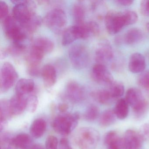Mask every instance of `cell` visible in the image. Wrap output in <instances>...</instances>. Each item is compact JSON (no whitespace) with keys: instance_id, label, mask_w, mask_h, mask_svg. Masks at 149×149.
I'll return each mask as SVG.
<instances>
[{"instance_id":"45","label":"cell","mask_w":149,"mask_h":149,"mask_svg":"<svg viewBox=\"0 0 149 149\" xmlns=\"http://www.w3.org/2000/svg\"><path fill=\"white\" fill-rule=\"evenodd\" d=\"M59 111L62 113H65L69 109V106L68 104L65 103L60 104L58 107Z\"/></svg>"},{"instance_id":"38","label":"cell","mask_w":149,"mask_h":149,"mask_svg":"<svg viewBox=\"0 0 149 149\" xmlns=\"http://www.w3.org/2000/svg\"><path fill=\"white\" fill-rule=\"evenodd\" d=\"M45 149H58V140L53 135L48 136L45 142Z\"/></svg>"},{"instance_id":"36","label":"cell","mask_w":149,"mask_h":149,"mask_svg":"<svg viewBox=\"0 0 149 149\" xmlns=\"http://www.w3.org/2000/svg\"><path fill=\"white\" fill-rule=\"evenodd\" d=\"M125 26H130L135 24L138 19L137 15L136 12L132 11H126L123 13Z\"/></svg>"},{"instance_id":"23","label":"cell","mask_w":149,"mask_h":149,"mask_svg":"<svg viewBox=\"0 0 149 149\" xmlns=\"http://www.w3.org/2000/svg\"><path fill=\"white\" fill-rule=\"evenodd\" d=\"M32 46L40 49L46 54L53 51L54 45L50 39L46 37H40L36 38L33 41Z\"/></svg>"},{"instance_id":"34","label":"cell","mask_w":149,"mask_h":149,"mask_svg":"<svg viewBox=\"0 0 149 149\" xmlns=\"http://www.w3.org/2000/svg\"><path fill=\"white\" fill-rule=\"evenodd\" d=\"M100 110L96 105L91 104L90 105L84 112V119L88 122H93L99 116Z\"/></svg>"},{"instance_id":"20","label":"cell","mask_w":149,"mask_h":149,"mask_svg":"<svg viewBox=\"0 0 149 149\" xmlns=\"http://www.w3.org/2000/svg\"><path fill=\"white\" fill-rule=\"evenodd\" d=\"M45 55V53L40 49L32 46L27 58L28 68H39Z\"/></svg>"},{"instance_id":"14","label":"cell","mask_w":149,"mask_h":149,"mask_svg":"<svg viewBox=\"0 0 149 149\" xmlns=\"http://www.w3.org/2000/svg\"><path fill=\"white\" fill-rule=\"evenodd\" d=\"M104 141L107 149H124L123 139H121L115 131L107 132Z\"/></svg>"},{"instance_id":"27","label":"cell","mask_w":149,"mask_h":149,"mask_svg":"<svg viewBox=\"0 0 149 149\" xmlns=\"http://www.w3.org/2000/svg\"><path fill=\"white\" fill-rule=\"evenodd\" d=\"M91 95L96 101L101 104H109L114 100L109 90L96 91L92 92Z\"/></svg>"},{"instance_id":"32","label":"cell","mask_w":149,"mask_h":149,"mask_svg":"<svg viewBox=\"0 0 149 149\" xmlns=\"http://www.w3.org/2000/svg\"><path fill=\"white\" fill-rule=\"evenodd\" d=\"M14 138L8 132H3L0 136L1 149H17Z\"/></svg>"},{"instance_id":"13","label":"cell","mask_w":149,"mask_h":149,"mask_svg":"<svg viewBox=\"0 0 149 149\" xmlns=\"http://www.w3.org/2000/svg\"><path fill=\"white\" fill-rule=\"evenodd\" d=\"M113 51L111 46L105 41L100 43L96 50L95 59L98 63L102 64L112 59Z\"/></svg>"},{"instance_id":"1","label":"cell","mask_w":149,"mask_h":149,"mask_svg":"<svg viewBox=\"0 0 149 149\" xmlns=\"http://www.w3.org/2000/svg\"><path fill=\"white\" fill-rule=\"evenodd\" d=\"M5 34L12 40L13 44L26 48V42L29 34L13 16H8L3 21Z\"/></svg>"},{"instance_id":"28","label":"cell","mask_w":149,"mask_h":149,"mask_svg":"<svg viewBox=\"0 0 149 149\" xmlns=\"http://www.w3.org/2000/svg\"><path fill=\"white\" fill-rule=\"evenodd\" d=\"M72 14L76 25H82L84 23L86 10L82 3L78 2L74 4L72 8Z\"/></svg>"},{"instance_id":"18","label":"cell","mask_w":149,"mask_h":149,"mask_svg":"<svg viewBox=\"0 0 149 149\" xmlns=\"http://www.w3.org/2000/svg\"><path fill=\"white\" fill-rule=\"evenodd\" d=\"M9 101L2 99L0 102V130L2 132L7 126L8 121L13 116Z\"/></svg>"},{"instance_id":"10","label":"cell","mask_w":149,"mask_h":149,"mask_svg":"<svg viewBox=\"0 0 149 149\" xmlns=\"http://www.w3.org/2000/svg\"><path fill=\"white\" fill-rule=\"evenodd\" d=\"M91 74L93 80L99 84L110 86L114 81L110 72L104 64L101 63L94 65Z\"/></svg>"},{"instance_id":"21","label":"cell","mask_w":149,"mask_h":149,"mask_svg":"<svg viewBox=\"0 0 149 149\" xmlns=\"http://www.w3.org/2000/svg\"><path fill=\"white\" fill-rule=\"evenodd\" d=\"M47 126V123L44 119L37 118L33 122L30 126V134L35 138H40L45 133Z\"/></svg>"},{"instance_id":"8","label":"cell","mask_w":149,"mask_h":149,"mask_svg":"<svg viewBox=\"0 0 149 149\" xmlns=\"http://www.w3.org/2000/svg\"><path fill=\"white\" fill-rule=\"evenodd\" d=\"M89 33L85 25H76L66 29L63 36L62 44L66 46L79 39H85L90 37Z\"/></svg>"},{"instance_id":"17","label":"cell","mask_w":149,"mask_h":149,"mask_svg":"<svg viewBox=\"0 0 149 149\" xmlns=\"http://www.w3.org/2000/svg\"><path fill=\"white\" fill-rule=\"evenodd\" d=\"M41 75L45 87L50 88L55 84L57 75L56 70L53 65L50 64L44 65L42 69Z\"/></svg>"},{"instance_id":"43","label":"cell","mask_w":149,"mask_h":149,"mask_svg":"<svg viewBox=\"0 0 149 149\" xmlns=\"http://www.w3.org/2000/svg\"><path fill=\"white\" fill-rule=\"evenodd\" d=\"M141 132L144 137L149 138V123H146L143 125L140 129Z\"/></svg>"},{"instance_id":"35","label":"cell","mask_w":149,"mask_h":149,"mask_svg":"<svg viewBox=\"0 0 149 149\" xmlns=\"http://www.w3.org/2000/svg\"><path fill=\"white\" fill-rule=\"evenodd\" d=\"M38 105V99L35 95H31L26 97V109L30 113L36 111Z\"/></svg>"},{"instance_id":"26","label":"cell","mask_w":149,"mask_h":149,"mask_svg":"<svg viewBox=\"0 0 149 149\" xmlns=\"http://www.w3.org/2000/svg\"><path fill=\"white\" fill-rule=\"evenodd\" d=\"M117 118L120 120L125 119L129 113V105L125 99L121 98L117 102L113 110Z\"/></svg>"},{"instance_id":"16","label":"cell","mask_w":149,"mask_h":149,"mask_svg":"<svg viewBox=\"0 0 149 149\" xmlns=\"http://www.w3.org/2000/svg\"><path fill=\"white\" fill-rule=\"evenodd\" d=\"M10 109L13 116L22 114L26 109V97L15 95L9 101Z\"/></svg>"},{"instance_id":"30","label":"cell","mask_w":149,"mask_h":149,"mask_svg":"<svg viewBox=\"0 0 149 149\" xmlns=\"http://www.w3.org/2000/svg\"><path fill=\"white\" fill-rule=\"evenodd\" d=\"M117 117L114 110L108 109L104 111L100 116L99 125L102 127H108L115 123Z\"/></svg>"},{"instance_id":"22","label":"cell","mask_w":149,"mask_h":149,"mask_svg":"<svg viewBox=\"0 0 149 149\" xmlns=\"http://www.w3.org/2000/svg\"><path fill=\"white\" fill-rule=\"evenodd\" d=\"M143 37L142 30L138 28H132L126 32L124 36V41L126 44L133 45L141 41Z\"/></svg>"},{"instance_id":"24","label":"cell","mask_w":149,"mask_h":149,"mask_svg":"<svg viewBox=\"0 0 149 149\" xmlns=\"http://www.w3.org/2000/svg\"><path fill=\"white\" fill-rule=\"evenodd\" d=\"M15 144L20 149H31L33 147V140L28 134L20 133L14 138Z\"/></svg>"},{"instance_id":"12","label":"cell","mask_w":149,"mask_h":149,"mask_svg":"<svg viewBox=\"0 0 149 149\" xmlns=\"http://www.w3.org/2000/svg\"><path fill=\"white\" fill-rule=\"evenodd\" d=\"M66 93L68 98L75 103L83 101L85 96L83 88L75 81H70L67 84Z\"/></svg>"},{"instance_id":"48","label":"cell","mask_w":149,"mask_h":149,"mask_svg":"<svg viewBox=\"0 0 149 149\" xmlns=\"http://www.w3.org/2000/svg\"><path fill=\"white\" fill-rule=\"evenodd\" d=\"M146 91V94L148 95V96L149 97V88H147V89L145 90Z\"/></svg>"},{"instance_id":"25","label":"cell","mask_w":149,"mask_h":149,"mask_svg":"<svg viewBox=\"0 0 149 149\" xmlns=\"http://www.w3.org/2000/svg\"><path fill=\"white\" fill-rule=\"evenodd\" d=\"M144 99L141 91L136 88L129 89L125 95V100L132 108Z\"/></svg>"},{"instance_id":"41","label":"cell","mask_w":149,"mask_h":149,"mask_svg":"<svg viewBox=\"0 0 149 149\" xmlns=\"http://www.w3.org/2000/svg\"><path fill=\"white\" fill-rule=\"evenodd\" d=\"M141 13L144 16L149 17V0L141 1L140 6Z\"/></svg>"},{"instance_id":"11","label":"cell","mask_w":149,"mask_h":149,"mask_svg":"<svg viewBox=\"0 0 149 149\" xmlns=\"http://www.w3.org/2000/svg\"><path fill=\"white\" fill-rule=\"evenodd\" d=\"M144 138L140 132L133 130H127L123 138L124 149H140Z\"/></svg>"},{"instance_id":"5","label":"cell","mask_w":149,"mask_h":149,"mask_svg":"<svg viewBox=\"0 0 149 149\" xmlns=\"http://www.w3.org/2000/svg\"><path fill=\"white\" fill-rule=\"evenodd\" d=\"M44 22L51 31L55 33H61L67 25V15L62 9L54 8L47 14L44 17Z\"/></svg>"},{"instance_id":"39","label":"cell","mask_w":149,"mask_h":149,"mask_svg":"<svg viewBox=\"0 0 149 149\" xmlns=\"http://www.w3.org/2000/svg\"><path fill=\"white\" fill-rule=\"evenodd\" d=\"M86 26L91 36H96L100 32V27L97 22L94 21H90L86 22Z\"/></svg>"},{"instance_id":"2","label":"cell","mask_w":149,"mask_h":149,"mask_svg":"<svg viewBox=\"0 0 149 149\" xmlns=\"http://www.w3.org/2000/svg\"><path fill=\"white\" fill-rule=\"evenodd\" d=\"M100 134L91 127H82L77 130L74 140L80 149H96L100 140Z\"/></svg>"},{"instance_id":"19","label":"cell","mask_w":149,"mask_h":149,"mask_svg":"<svg viewBox=\"0 0 149 149\" xmlns=\"http://www.w3.org/2000/svg\"><path fill=\"white\" fill-rule=\"evenodd\" d=\"M35 84L33 81L31 79L22 78L20 79L15 87L16 95L25 96L33 91Z\"/></svg>"},{"instance_id":"3","label":"cell","mask_w":149,"mask_h":149,"mask_svg":"<svg viewBox=\"0 0 149 149\" xmlns=\"http://www.w3.org/2000/svg\"><path fill=\"white\" fill-rule=\"evenodd\" d=\"M15 4L13 9V16L24 26L35 14L36 6L31 1H12Z\"/></svg>"},{"instance_id":"9","label":"cell","mask_w":149,"mask_h":149,"mask_svg":"<svg viewBox=\"0 0 149 149\" xmlns=\"http://www.w3.org/2000/svg\"><path fill=\"white\" fill-rule=\"evenodd\" d=\"M104 23L107 32L111 35L118 33L126 26L123 13L115 11H110L106 14Z\"/></svg>"},{"instance_id":"6","label":"cell","mask_w":149,"mask_h":149,"mask_svg":"<svg viewBox=\"0 0 149 149\" xmlns=\"http://www.w3.org/2000/svg\"><path fill=\"white\" fill-rule=\"evenodd\" d=\"M69 58L72 66L77 69H82L87 67L90 57L88 49L83 45L75 44L70 48Z\"/></svg>"},{"instance_id":"40","label":"cell","mask_w":149,"mask_h":149,"mask_svg":"<svg viewBox=\"0 0 149 149\" xmlns=\"http://www.w3.org/2000/svg\"><path fill=\"white\" fill-rule=\"evenodd\" d=\"M8 7L5 1H0V19L4 20L8 17Z\"/></svg>"},{"instance_id":"42","label":"cell","mask_w":149,"mask_h":149,"mask_svg":"<svg viewBox=\"0 0 149 149\" xmlns=\"http://www.w3.org/2000/svg\"><path fill=\"white\" fill-rule=\"evenodd\" d=\"M58 149H72L67 139L63 138L60 140Z\"/></svg>"},{"instance_id":"29","label":"cell","mask_w":149,"mask_h":149,"mask_svg":"<svg viewBox=\"0 0 149 149\" xmlns=\"http://www.w3.org/2000/svg\"><path fill=\"white\" fill-rule=\"evenodd\" d=\"M132 108L135 117L137 119H141L145 116L149 111V102L144 99Z\"/></svg>"},{"instance_id":"33","label":"cell","mask_w":149,"mask_h":149,"mask_svg":"<svg viewBox=\"0 0 149 149\" xmlns=\"http://www.w3.org/2000/svg\"><path fill=\"white\" fill-rule=\"evenodd\" d=\"M124 86L119 82L114 81L110 85L109 91L112 97L114 99L119 98L123 95L124 93Z\"/></svg>"},{"instance_id":"47","label":"cell","mask_w":149,"mask_h":149,"mask_svg":"<svg viewBox=\"0 0 149 149\" xmlns=\"http://www.w3.org/2000/svg\"><path fill=\"white\" fill-rule=\"evenodd\" d=\"M146 28L148 32H149V22L146 24Z\"/></svg>"},{"instance_id":"4","label":"cell","mask_w":149,"mask_h":149,"mask_svg":"<svg viewBox=\"0 0 149 149\" xmlns=\"http://www.w3.org/2000/svg\"><path fill=\"white\" fill-rule=\"evenodd\" d=\"M79 118L77 113L59 115L53 120L52 127L59 134L68 135L76 128Z\"/></svg>"},{"instance_id":"7","label":"cell","mask_w":149,"mask_h":149,"mask_svg":"<svg viewBox=\"0 0 149 149\" xmlns=\"http://www.w3.org/2000/svg\"><path fill=\"white\" fill-rule=\"evenodd\" d=\"M18 78V73L13 64L5 63L0 72V91L5 93L12 88Z\"/></svg>"},{"instance_id":"46","label":"cell","mask_w":149,"mask_h":149,"mask_svg":"<svg viewBox=\"0 0 149 149\" xmlns=\"http://www.w3.org/2000/svg\"><path fill=\"white\" fill-rule=\"evenodd\" d=\"M31 149H45V148L40 144H36L33 145Z\"/></svg>"},{"instance_id":"37","label":"cell","mask_w":149,"mask_h":149,"mask_svg":"<svg viewBox=\"0 0 149 149\" xmlns=\"http://www.w3.org/2000/svg\"><path fill=\"white\" fill-rule=\"evenodd\" d=\"M138 84L145 90L149 88V70L142 72L138 79Z\"/></svg>"},{"instance_id":"31","label":"cell","mask_w":149,"mask_h":149,"mask_svg":"<svg viewBox=\"0 0 149 149\" xmlns=\"http://www.w3.org/2000/svg\"><path fill=\"white\" fill-rule=\"evenodd\" d=\"M42 22V19L40 16L36 13L23 27L29 34H30L40 28Z\"/></svg>"},{"instance_id":"15","label":"cell","mask_w":149,"mask_h":149,"mask_svg":"<svg viewBox=\"0 0 149 149\" xmlns=\"http://www.w3.org/2000/svg\"><path fill=\"white\" fill-rule=\"evenodd\" d=\"M146 66L145 59L143 55L136 53L131 56L129 62V68L131 72L142 73L145 69Z\"/></svg>"},{"instance_id":"44","label":"cell","mask_w":149,"mask_h":149,"mask_svg":"<svg viewBox=\"0 0 149 149\" xmlns=\"http://www.w3.org/2000/svg\"><path fill=\"white\" fill-rule=\"evenodd\" d=\"M116 2L118 5L123 6H129L132 5L133 1L132 0H118Z\"/></svg>"}]
</instances>
